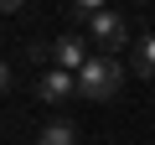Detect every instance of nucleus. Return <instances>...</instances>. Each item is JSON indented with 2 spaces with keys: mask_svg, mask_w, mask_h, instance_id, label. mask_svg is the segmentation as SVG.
<instances>
[{
  "mask_svg": "<svg viewBox=\"0 0 155 145\" xmlns=\"http://www.w3.org/2000/svg\"><path fill=\"white\" fill-rule=\"evenodd\" d=\"M0 5H5V11H21V0H0Z\"/></svg>",
  "mask_w": 155,
  "mask_h": 145,
  "instance_id": "obj_8",
  "label": "nucleus"
},
{
  "mask_svg": "<svg viewBox=\"0 0 155 145\" xmlns=\"http://www.w3.org/2000/svg\"><path fill=\"white\" fill-rule=\"evenodd\" d=\"M41 140H47V145H78V130H72L67 119H47V124H41Z\"/></svg>",
  "mask_w": 155,
  "mask_h": 145,
  "instance_id": "obj_6",
  "label": "nucleus"
},
{
  "mask_svg": "<svg viewBox=\"0 0 155 145\" xmlns=\"http://www.w3.org/2000/svg\"><path fill=\"white\" fill-rule=\"evenodd\" d=\"M88 36H62V42H52V62L57 67H67V72H83L88 67Z\"/></svg>",
  "mask_w": 155,
  "mask_h": 145,
  "instance_id": "obj_4",
  "label": "nucleus"
},
{
  "mask_svg": "<svg viewBox=\"0 0 155 145\" xmlns=\"http://www.w3.org/2000/svg\"><path fill=\"white\" fill-rule=\"evenodd\" d=\"M31 145H47V140H41V135H36V140H31Z\"/></svg>",
  "mask_w": 155,
  "mask_h": 145,
  "instance_id": "obj_9",
  "label": "nucleus"
},
{
  "mask_svg": "<svg viewBox=\"0 0 155 145\" xmlns=\"http://www.w3.org/2000/svg\"><path fill=\"white\" fill-rule=\"evenodd\" d=\"M88 42H98V52H109V57H119L124 47H134V42H129V21H124L119 11H98V16L88 21Z\"/></svg>",
  "mask_w": 155,
  "mask_h": 145,
  "instance_id": "obj_2",
  "label": "nucleus"
},
{
  "mask_svg": "<svg viewBox=\"0 0 155 145\" xmlns=\"http://www.w3.org/2000/svg\"><path fill=\"white\" fill-rule=\"evenodd\" d=\"M145 5H155V0H145Z\"/></svg>",
  "mask_w": 155,
  "mask_h": 145,
  "instance_id": "obj_10",
  "label": "nucleus"
},
{
  "mask_svg": "<svg viewBox=\"0 0 155 145\" xmlns=\"http://www.w3.org/2000/svg\"><path fill=\"white\" fill-rule=\"evenodd\" d=\"M31 93H36L41 104H62V99L78 93V72H67V67H47L41 78L31 83Z\"/></svg>",
  "mask_w": 155,
  "mask_h": 145,
  "instance_id": "obj_3",
  "label": "nucleus"
},
{
  "mask_svg": "<svg viewBox=\"0 0 155 145\" xmlns=\"http://www.w3.org/2000/svg\"><path fill=\"white\" fill-rule=\"evenodd\" d=\"M119 83H124V62H119V57H109V52H93V57H88V67L78 72V93L93 99V104H109V99L119 93Z\"/></svg>",
  "mask_w": 155,
  "mask_h": 145,
  "instance_id": "obj_1",
  "label": "nucleus"
},
{
  "mask_svg": "<svg viewBox=\"0 0 155 145\" xmlns=\"http://www.w3.org/2000/svg\"><path fill=\"white\" fill-rule=\"evenodd\" d=\"M134 72L140 78H155V31L145 42H134Z\"/></svg>",
  "mask_w": 155,
  "mask_h": 145,
  "instance_id": "obj_5",
  "label": "nucleus"
},
{
  "mask_svg": "<svg viewBox=\"0 0 155 145\" xmlns=\"http://www.w3.org/2000/svg\"><path fill=\"white\" fill-rule=\"evenodd\" d=\"M98 11H109V5H104V0H72V16H88V21H93Z\"/></svg>",
  "mask_w": 155,
  "mask_h": 145,
  "instance_id": "obj_7",
  "label": "nucleus"
}]
</instances>
